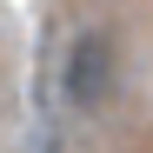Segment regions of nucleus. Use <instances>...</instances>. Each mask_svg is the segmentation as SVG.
Wrapping results in <instances>:
<instances>
[{
	"label": "nucleus",
	"mask_w": 153,
	"mask_h": 153,
	"mask_svg": "<svg viewBox=\"0 0 153 153\" xmlns=\"http://www.w3.org/2000/svg\"><path fill=\"white\" fill-rule=\"evenodd\" d=\"M120 87V40L107 27H80L60 53V100L73 113H100Z\"/></svg>",
	"instance_id": "1"
}]
</instances>
